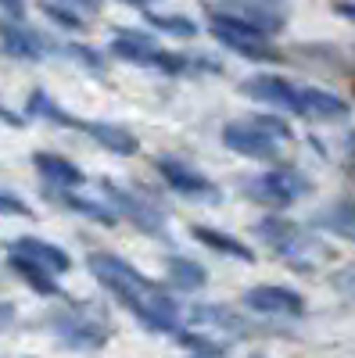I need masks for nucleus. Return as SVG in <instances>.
Masks as SVG:
<instances>
[{
    "mask_svg": "<svg viewBox=\"0 0 355 358\" xmlns=\"http://www.w3.org/2000/svg\"><path fill=\"white\" fill-rule=\"evenodd\" d=\"M50 197L57 201V204H65L69 212H76V215H83V219H90V222H101V226H115L118 222V215L111 212L108 204H97V201H86V197H76V194H69V190H50Z\"/></svg>",
    "mask_w": 355,
    "mask_h": 358,
    "instance_id": "412c9836",
    "label": "nucleus"
},
{
    "mask_svg": "<svg viewBox=\"0 0 355 358\" xmlns=\"http://www.w3.org/2000/svg\"><path fill=\"white\" fill-rule=\"evenodd\" d=\"M223 11L251 22L255 29H262L265 36H273V33H280V29H284V11H277L270 0H226Z\"/></svg>",
    "mask_w": 355,
    "mask_h": 358,
    "instance_id": "4468645a",
    "label": "nucleus"
},
{
    "mask_svg": "<svg viewBox=\"0 0 355 358\" xmlns=\"http://www.w3.org/2000/svg\"><path fill=\"white\" fill-rule=\"evenodd\" d=\"M144 22L151 25V29H158V33L180 36V40L197 36V22L187 18V15H158V11H147V8H144Z\"/></svg>",
    "mask_w": 355,
    "mask_h": 358,
    "instance_id": "b1692460",
    "label": "nucleus"
},
{
    "mask_svg": "<svg viewBox=\"0 0 355 358\" xmlns=\"http://www.w3.org/2000/svg\"><path fill=\"white\" fill-rule=\"evenodd\" d=\"M223 143L230 147V151L244 155V158H255V162H280V155H284V143L277 136H270L262 126H255L251 118L248 122L223 126Z\"/></svg>",
    "mask_w": 355,
    "mask_h": 358,
    "instance_id": "0eeeda50",
    "label": "nucleus"
},
{
    "mask_svg": "<svg viewBox=\"0 0 355 358\" xmlns=\"http://www.w3.org/2000/svg\"><path fill=\"white\" fill-rule=\"evenodd\" d=\"M65 4H69L72 11H79V15L86 18V15H101V8H104V0H65Z\"/></svg>",
    "mask_w": 355,
    "mask_h": 358,
    "instance_id": "2f4dec72",
    "label": "nucleus"
},
{
    "mask_svg": "<svg viewBox=\"0 0 355 358\" xmlns=\"http://www.w3.org/2000/svg\"><path fill=\"white\" fill-rule=\"evenodd\" d=\"M36 8H40L43 18H50L57 29H65V33H83V25H86V18L79 11H72L65 0H40Z\"/></svg>",
    "mask_w": 355,
    "mask_h": 358,
    "instance_id": "a878e982",
    "label": "nucleus"
},
{
    "mask_svg": "<svg viewBox=\"0 0 355 358\" xmlns=\"http://www.w3.org/2000/svg\"><path fill=\"white\" fill-rule=\"evenodd\" d=\"M8 265H11V273H18L36 294H43V297H57V294H62V290H57V283H54V273H50V268H43L40 262H33L29 255L8 248Z\"/></svg>",
    "mask_w": 355,
    "mask_h": 358,
    "instance_id": "f3484780",
    "label": "nucleus"
},
{
    "mask_svg": "<svg viewBox=\"0 0 355 358\" xmlns=\"http://www.w3.org/2000/svg\"><path fill=\"white\" fill-rule=\"evenodd\" d=\"M0 215H18V219H29V215H33V208H29L22 197L0 190Z\"/></svg>",
    "mask_w": 355,
    "mask_h": 358,
    "instance_id": "7c9ffc66",
    "label": "nucleus"
},
{
    "mask_svg": "<svg viewBox=\"0 0 355 358\" xmlns=\"http://www.w3.org/2000/svg\"><path fill=\"white\" fill-rule=\"evenodd\" d=\"M155 169L158 176L165 179V187H172L180 197H190V201H209V204H219L223 201V190L212 183L209 176L194 172L187 162L180 158H155Z\"/></svg>",
    "mask_w": 355,
    "mask_h": 358,
    "instance_id": "423d86ee",
    "label": "nucleus"
},
{
    "mask_svg": "<svg viewBox=\"0 0 355 358\" xmlns=\"http://www.w3.org/2000/svg\"><path fill=\"white\" fill-rule=\"evenodd\" d=\"M244 308L258 315H302L305 297L291 287H251L244 290Z\"/></svg>",
    "mask_w": 355,
    "mask_h": 358,
    "instance_id": "1a4fd4ad",
    "label": "nucleus"
},
{
    "mask_svg": "<svg viewBox=\"0 0 355 358\" xmlns=\"http://www.w3.org/2000/svg\"><path fill=\"white\" fill-rule=\"evenodd\" d=\"M312 183L294 172V169H277V172H262V176H251L241 183V194L251 197L255 204H270V208H284L291 201H298L302 194H309Z\"/></svg>",
    "mask_w": 355,
    "mask_h": 358,
    "instance_id": "20e7f679",
    "label": "nucleus"
},
{
    "mask_svg": "<svg viewBox=\"0 0 355 358\" xmlns=\"http://www.w3.org/2000/svg\"><path fill=\"white\" fill-rule=\"evenodd\" d=\"M197 358H201V355H197Z\"/></svg>",
    "mask_w": 355,
    "mask_h": 358,
    "instance_id": "58836bf2",
    "label": "nucleus"
},
{
    "mask_svg": "<svg viewBox=\"0 0 355 358\" xmlns=\"http://www.w3.org/2000/svg\"><path fill=\"white\" fill-rule=\"evenodd\" d=\"M11 319H15V308H11V305H0V330H4V326H11Z\"/></svg>",
    "mask_w": 355,
    "mask_h": 358,
    "instance_id": "c9c22d12",
    "label": "nucleus"
},
{
    "mask_svg": "<svg viewBox=\"0 0 355 358\" xmlns=\"http://www.w3.org/2000/svg\"><path fill=\"white\" fill-rule=\"evenodd\" d=\"M209 33L233 54L248 57V62H284V54L270 43V36L262 33V29H255L251 22L237 18L216 4H209Z\"/></svg>",
    "mask_w": 355,
    "mask_h": 358,
    "instance_id": "f03ea898",
    "label": "nucleus"
},
{
    "mask_svg": "<svg viewBox=\"0 0 355 358\" xmlns=\"http://www.w3.org/2000/svg\"><path fill=\"white\" fill-rule=\"evenodd\" d=\"M251 122H255V126H262L270 136H277L280 143H291V140H294L291 126L284 122V118H277V115H251Z\"/></svg>",
    "mask_w": 355,
    "mask_h": 358,
    "instance_id": "c756f323",
    "label": "nucleus"
},
{
    "mask_svg": "<svg viewBox=\"0 0 355 358\" xmlns=\"http://www.w3.org/2000/svg\"><path fill=\"white\" fill-rule=\"evenodd\" d=\"M86 265H90L94 280L104 290H111V297H118V305H126L137 315L140 326H147V330H155V334H176L180 330V305H176V297L162 283L137 273L126 258L97 251V255L86 258Z\"/></svg>",
    "mask_w": 355,
    "mask_h": 358,
    "instance_id": "f257e3e1",
    "label": "nucleus"
},
{
    "mask_svg": "<svg viewBox=\"0 0 355 358\" xmlns=\"http://www.w3.org/2000/svg\"><path fill=\"white\" fill-rule=\"evenodd\" d=\"M0 122H8V126H15V129H22V126H25L22 118H18L15 111H8V108H0Z\"/></svg>",
    "mask_w": 355,
    "mask_h": 358,
    "instance_id": "f704fd0d",
    "label": "nucleus"
},
{
    "mask_svg": "<svg viewBox=\"0 0 355 358\" xmlns=\"http://www.w3.org/2000/svg\"><path fill=\"white\" fill-rule=\"evenodd\" d=\"M190 233H194V241H197V244L212 248V251H219V255H226V258H237V262H244V265L255 262V251H251L248 244H241L237 236L223 233V229H212V226H190Z\"/></svg>",
    "mask_w": 355,
    "mask_h": 358,
    "instance_id": "6ab92c4d",
    "label": "nucleus"
},
{
    "mask_svg": "<svg viewBox=\"0 0 355 358\" xmlns=\"http://www.w3.org/2000/svg\"><path fill=\"white\" fill-rule=\"evenodd\" d=\"M251 358H262V355H251Z\"/></svg>",
    "mask_w": 355,
    "mask_h": 358,
    "instance_id": "4c0bfd02",
    "label": "nucleus"
},
{
    "mask_svg": "<svg viewBox=\"0 0 355 358\" xmlns=\"http://www.w3.org/2000/svg\"><path fill=\"white\" fill-rule=\"evenodd\" d=\"M255 229H258V236H262V241H265V244H270V248L277 251V248L287 241V236H294V229H298V226H294V222H287V219H277V215H273V219H262Z\"/></svg>",
    "mask_w": 355,
    "mask_h": 358,
    "instance_id": "bb28decb",
    "label": "nucleus"
},
{
    "mask_svg": "<svg viewBox=\"0 0 355 358\" xmlns=\"http://www.w3.org/2000/svg\"><path fill=\"white\" fill-rule=\"evenodd\" d=\"M33 165H36V172H40V176L47 179L50 187H62V190H76V187H83V183H86L83 169H79L76 162L62 158V155H47V151H40V155H33Z\"/></svg>",
    "mask_w": 355,
    "mask_h": 358,
    "instance_id": "2eb2a0df",
    "label": "nucleus"
},
{
    "mask_svg": "<svg viewBox=\"0 0 355 358\" xmlns=\"http://www.w3.org/2000/svg\"><path fill=\"white\" fill-rule=\"evenodd\" d=\"M0 47L15 62H40L50 50V43L36 33V29L22 25V18H0Z\"/></svg>",
    "mask_w": 355,
    "mask_h": 358,
    "instance_id": "6e6552de",
    "label": "nucleus"
},
{
    "mask_svg": "<svg viewBox=\"0 0 355 358\" xmlns=\"http://www.w3.org/2000/svg\"><path fill=\"white\" fill-rule=\"evenodd\" d=\"M241 90H244V97L262 101V104H270V108L298 111V86H291L280 76H251V79L241 83Z\"/></svg>",
    "mask_w": 355,
    "mask_h": 358,
    "instance_id": "9b49d317",
    "label": "nucleus"
},
{
    "mask_svg": "<svg viewBox=\"0 0 355 358\" xmlns=\"http://www.w3.org/2000/svg\"><path fill=\"white\" fill-rule=\"evenodd\" d=\"M165 276L176 290H201L209 283V273H204V265L190 262V258H169L165 262Z\"/></svg>",
    "mask_w": 355,
    "mask_h": 358,
    "instance_id": "5701e85b",
    "label": "nucleus"
},
{
    "mask_svg": "<svg viewBox=\"0 0 355 358\" xmlns=\"http://www.w3.org/2000/svg\"><path fill=\"white\" fill-rule=\"evenodd\" d=\"M25 111L33 115V118H47V122H54V126H69V129H83V122L76 115H69L65 108H57L54 101H50V94L47 90H33L29 94V104H25Z\"/></svg>",
    "mask_w": 355,
    "mask_h": 358,
    "instance_id": "4be33fe9",
    "label": "nucleus"
},
{
    "mask_svg": "<svg viewBox=\"0 0 355 358\" xmlns=\"http://www.w3.org/2000/svg\"><path fill=\"white\" fill-rule=\"evenodd\" d=\"M334 11H337L341 18H351V22H355V0H334Z\"/></svg>",
    "mask_w": 355,
    "mask_h": 358,
    "instance_id": "72a5a7b5",
    "label": "nucleus"
},
{
    "mask_svg": "<svg viewBox=\"0 0 355 358\" xmlns=\"http://www.w3.org/2000/svg\"><path fill=\"white\" fill-rule=\"evenodd\" d=\"M172 337L180 341L183 348H190L194 355H201V358H219V355L226 351L223 344H216V341H209V337H201V334H187V330H176Z\"/></svg>",
    "mask_w": 355,
    "mask_h": 358,
    "instance_id": "c85d7f7f",
    "label": "nucleus"
},
{
    "mask_svg": "<svg viewBox=\"0 0 355 358\" xmlns=\"http://www.w3.org/2000/svg\"><path fill=\"white\" fill-rule=\"evenodd\" d=\"M0 8L8 18H25V0H0Z\"/></svg>",
    "mask_w": 355,
    "mask_h": 358,
    "instance_id": "473e14b6",
    "label": "nucleus"
},
{
    "mask_svg": "<svg viewBox=\"0 0 355 358\" xmlns=\"http://www.w3.org/2000/svg\"><path fill=\"white\" fill-rule=\"evenodd\" d=\"M50 319H54L50 322L54 334L62 337L69 348H76V351H94V348H101L111 337V322H108V315L97 305H76L72 312H57Z\"/></svg>",
    "mask_w": 355,
    "mask_h": 358,
    "instance_id": "7ed1b4c3",
    "label": "nucleus"
},
{
    "mask_svg": "<svg viewBox=\"0 0 355 358\" xmlns=\"http://www.w3.org/2000/svg\"><path fill=\"white\" fill-rule=\"evenodd\" d=\"M312 226L323 229V233H334L341 241H351L355 244V201L351 197H341L334 204H327L323 212L312 215Z\"/></svg>",
    "mask_w": 355,
    "mask_h": 358,
    "instance_id": "dca6fc26",
    "label": "nucleus"
},
{
    "mask_svg": "<svg viewBox=\"0 0 355 358\" xmlns=\"http://www.w3.org/2000/svg\"><path fill=\"white\" fill-rule=\"evenodd\" d=\"M62 54H65V57H76V62H79L83 69H90L94 76H104V72H108L104 57H101V50L86 47V43H65V47H62Z\"/></svg>",
    "mask_w": 355,
    "mask_h": 358,
    "instance_id": "cd10ccee",
    "label": "nucleus"
},
{
    "mask_svg": "<svg viewBox=\"0 0 355 358\" xmlns=\"http://www.w3.org/2000/svg\"><path fill=\"white\" fill-rule=\"evenodd\" d=\"M8 248L29 255L33 262H40L43 268H50V273H69V268H72L69 251L54 248V244H47V241H36V236H22V241H15V244H8Z\"/></svg>",
    "mask_w": 355,
    "mask_h": 358,
    "instance_id": "aec40b11",
    "label": "nucleus"
},
{
    "mask_svg": "<svg viewBox=\"0 0 355 358\" xmlns=\"http://www.w3.org/2000/svg\"><path fill=\"white\" fill-rule=\"evenodd\" d=\"M83 133H90V136L104 147V151H111V155L133 158V155L140 151V140H137L130 129L115 126V122H83Z\"/></svg>",
    "mask_w": 355,
    "mask_h": 358,
    "instance_id": "a211bd4d",
    "label": "nucleus"
},
{
    "mask_svg": "<svg viewBox=\"0 0 355 358\" xmlns=\"http://www.w3.org/2000/svg\"><path fill=\"white\" fill-rule=\"evenodd\" d=\"M101 187H104V194H108V201H111V208H115L118 219L133 222V226H137L140 233H147V236H165V212H162L158 204H147V197H137L133 190L111 183V179H104Z\"/></svg>",
    "mask_w": 355,
    "mask_h": 358,
    "instance_id": "39448f33",
    "label": "nucleus"
},
{
    "mask_svg": "<svg viewBox=\"0 0 355 358\" xmlns=\"http://www.w3.org/2000/svg\"><path fill=\"white\" fill-rule=\"evenodd\" d=\"M277 255L291 265V268H298V273H312L316 262L323 258H330V251L319 244V236L312 233H302V229H294V236H287V241L277 248Z\"/></svg>",
    "mask_w": 355,
    "mask_h": 358,
    "instance_id": "ddd939ff",
    "label": "nucleus"
},
{
    "mask_svg": "<svg viewBox=\"0 0 355 358\" xmlns=\"http://www.w3.org/2000/svg\"><path fill=\"white\" fill-rule=\"evenodd\" d=\"M118 4H130V8H140L144 11L147 4H158V0H118Z\"/></svg>",
    "mask_w": 355,
    "mask_h": 358,
    "instance_id": "e433bc0d",
    "label": "nucleus"
},
{
    "mask_svg": "<svg viewBox=\"0 0 355 358\" xmlns=\"http://www.w3.org/2000/svg\"><path fill=\"white\" fill-rule=\"evenodd\" d=\"M302 118H312V122H341V118L351 115L348 101H341L330 90H316V86H302L298 90V111Z\"/></svg>",
    "mask_w": 355,
    "mask_h": 358,
    "instance_id": "f8f14e48",
    "label": "nucleus"
},
{
    "mask_svg": "<svg viewBox=\"0 0 355 358\" xmlns=\"http://www.w3.org/2000/svg\"><path fill=\"white\" fill-rule=\"evenodd\" d=\"M194 322H209V326H223V330H230V334H248V326L241 322V315L237 312H230L226 305H201V308H194Z\"/></svg>",
    "mask_w": 355,
    "mask_h": 358,
    "instance_id": "393cba45",
    "label": "nucleus"
},
{
    "mask_svg": "<svg viewBox=\"0 0 355 358\" xmlns=\"http://www.w3.org/2000/svg\"><path fill=\"white\" fill-rule=\"evenodd\" d=\"M111 54L118 62H130V65H147L155 69V57H158V40L151 33H140V29H111Z\"/></svg>",
    "mask_w": 355,
    "mask_h": 358,
    "instance_id": "9d476101",
    "label": "nucleus"
}]
</instances>
